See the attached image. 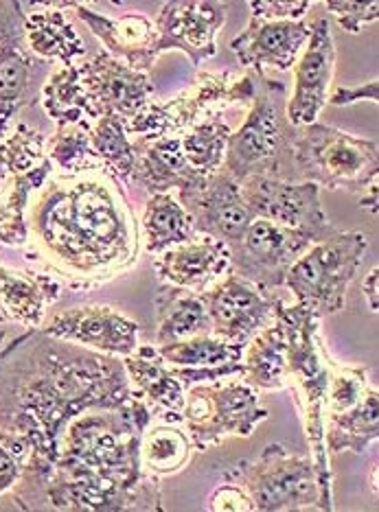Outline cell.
Instances as JSON below:
<instances>
[{"instance_id": "41", "label": "cell", "mask_w": 379, "mask_h": 512, "mask_svg": "<svg viewBox=\"0 0 379 512\" xmlns=\"http://www.w3.org/2000/svg\"><path fill=\"white\" fill-rule=\"evenodd\" d=\"M209 510L215 512H252L255 506H252V499L248 493L235 482H226L222 486H217L211 499H209Z\"/></svg>"}, {"instance_id": "16", "label": "cell", "mask_w": 379, "mask_h": 512, "mask_svg": "<svg viewBox=\"0 0 379 512\" xmlns=\"http://www.w3.org/2000/svg\"><path fill=\"white\" fill-rule=\"evenodd\" d=\"M38 60L31 53L20 3H0V138L18 108L36 92Z\"/></svg>"}, {"instance_id": "27", "label": "cell", "mask_w": 379, "mask_h": 512, "mask_svg": "<svg viewBox=\"0 0 379 512\" xmlns=\"http://www.w3.org/2000/svg\"><path fill=\"white\" fill-rule=\"evenodd\" d=\"M42 11L25 16V33L31 53L44 60H57L62 66H73L77 57L86 55V44L79 38L71 22L64 16L68 3L40 5Z\"/></svg>"}, {"instance_id": "30", "label": "cell", "mask_w": 379, "mask_h": 512, "mask_svg": "<svg viewBox=\"0 0 379 512\" xmlns=\"http://www.w3.org/2000/svg\"><path fill=\"white\" fill-rule=\"evenodd\" d=\"M42 106L60 125H93L95 112L84 88L79 66H60L42 86Z\"/></svg>"}, {"instance_id": "3", "label": "cell", "mask_w": 379, "mask_h": 512, "mask_svg": "<svg viewBox=\"0 0 379 512\" xmlns=\"http://www.w3.org/2000/svg\"><path fill=\"white\" fill-rule=\"evenodd\" d=\"M152 421L143 399L112 410L75 416L57 445V456L38 508L93 512L165 510L154 475L143 471L141 438Z\"/></svg>"}, {"instance_id": "10", "label": "cell", "mask_w": 379, "mask_h": 512, "mask_svg": "<svg viewBox=\"0 0 379 512\" xmlns=\"http://www.w3.org/2000/svg\"><path fill=\"white\" fill-rule=\"evenodd\" d=\"M320 186L270 176H250L239 182V191L255 219L301 232L312 243L338 232L320 206Z\"/></svg>"}, {"instance_id": "29", "label": "cell", "mask_w": 379, "mask_h": 512, "mask_svg": "<svg viewBox=\"0 0 379 512\" xmlns=\"http://www.w3.org/2000/svg\"><path fill=\"white\" fill-rule=\"evenodd\" d=\"M377 388H369L362 401L347 412L329 414L325 423V447L327 453H364L371 442L379 436V416H377Z\"/></svg>"}, {"instance_id": "9", "label": "cell", "mask_w": 379, "mask_h": 512, "mask_svg": "<svg viewBox=\"0 0 379 512\" xmlns=\"http://www.w3.org/2000/svg\"><path fill=\"white\" fill-rule=\"evenodd\" d=\"M182 421L187 423L193 449L200 453L217 447L228 436L250 438L255 427L268 421V410L246 381H231L224 386L195 383L185 390Z\"/></svg>"}, {"instance_id": "21", "label": "cell", "mask_w": 379, "mask_h": 512, "mask_svg": "<svg viewBox=\"0 0 379 512\" xmlns=\"http://www.w3.org/2000/svg\"><path fill=\"white\" fill-rule=\"evenodd\" d=\"M77 18L93 31L114 60L130 66L132 71L147 73L158 60V29L143 14H125L108 18L82 3H71Z\"/></svg>"}, {"instance_id": "4", "label": "cell", "mask_w": 379, "mask_h": 512, "mask_svg": "<svg viewBox=\"0 0 379 512\" xmlns=\"http://www.w3.org/2000/svg\"><path fill=\"white\" fill-rule=\"evenodd\" d=\"M287 86L257 75L246 121L231 134L222 169L237 184L250 176L287 178L298 127L287 121ZM294 173V169H292Z\"/></svg>"}, {"instance_id": "38", "label": "cell", "mask_w": 379, "mask_h": 512, "mask_svg": "<svg viewBox=\"0 0 379 512\" xmlns=\"http://www.w3.org/2000/svg\"><path fill=\"white\" fill-rule=\"evenodd\" d=\"M371 388L369 383V370L353 366V368H340L333 364L329 388H327V414L347 412L351 407L358 405L366 390Z\"/></svg>"}, {"instance_id": "35", "label": "cell", "mask_w": 379, "mask_h": 512, "mask_svg": "<svg viewBox=\"0 0 379 512\" xmlns=\"http://www.w3.org/2000/svg\"><path fill=\"white\" fill-rule=\"evenodd\" d=\"M231 134L233 130L220 119V114H213L209 119L189 127L180 136L182 151H185L189 165L202 176H211V173L220 171Z\"/></svg>"}, {"instance_id": "39", "label": "cell", "mask_w": 379, "mask_h": 512, "mask_svg": "<svg viewBox=\"0 0 379 512\" xmlns=\"http://www.w3.org/2000/svg\"><path fill=\"white\" fill-rule=\"evenodd\" d=\"M325 7L336 16V22L349 33H360L364 25H373L379 18L377 0L355 3V0H327Z\"/></svg>"}, {"instance_id": "34", "label": "cell", "mask_w": 379, "mask_h": 512, "mask_svg": "<svg viewBox=\"0 0 379 512\" xmlns=\"http://www.w3.org/2000/svg\"><path fill=\"white\" fill-rule=\"evenodd\" d=\"M191 438L174 425L147 427L141 438V462L154 475H174L187 467Z\"/></svg>"}, {"instance_id": "24", "label": "cell", "mask_w": 379, "mask_h": 512, "mask_svg": "<svg viewBox=\"0 0 379 512\" xmlns=\"http://www.w3.org/2000/svg\"><path fill=\"white\" fill-rule=\"evenodd\" d=\"M136 176L149 195L169 193L171 189H187L189 184L204 178L202 173L195 171L182 151L180 136L154 138V141H139L136 145Z\"/></svg>"}, {"instance_id": "11", "label": "cell", "mask_w": 379, "mask_h": 512, "mask_svg": "<svg viewBox=\"0 0 379 512\" xmlns=\"http://www.w3.org/2000/svg\"><path fill=\"white\" fill-rule=\"evenodd\" d=\"M309 246L312 241L301 232L255 219L244 237L228 246L231 270L266 292H277L283 287L290 267Z\"/></svg>"}, {"instance_id": "23", "label": "cell", "mask_w": 379, "mask_h": 512, "mask_svg": "<svg viewBox=\"0 0 379 512\" xmlns=\"http://www.w3.org/2000/svg\"><path fill=\"white\" fill-rule=\"evenodd\" d=\"M62 285L44 272H20L0 265V344L5 324L18 322L27 329H38L47 307L60 298Z\"/></svg>"}, {"instance_id": "36", "label": "cell", "mask_w": 379, "mask_h": 512, "mask_svg": "<svg viewBox=\"0 0 379 512\" xmlns=\"http://www.w3.org/2000/svg\"><path fill=\"white\" fill-rule=\"evenodd\" d=\"M47 136L31 130L25 123L14 127V132L0 138V169L11 176H25V173L40 167L47 160Z\"/></svg>"}, {"instance_id": "5", "label": "cell", "mask_w": 379, "mask_h": 512, "mask_svg": "<svg viewBox=\"0 0 379 512\" xmlns=\"http://www.w3.org/2000/svg\"><path fill=\"white\" fill-rule=\"evenodd\" d=\"M292 169L303 182L360 193L377 180V145L336 127L312 123L298 127L292 147Z\"/></svg>"}, {"instance_id": "28", "label": "cell", "mask_w": 379, "mask_h": 512, "mask_svg": "<svg viewBox=\"0 0 379 512\" xmlns=\"http://www.w3.org/2000/svg\"><path fill=\"white\" fill-rule=\"evenodd\" d=\"M287 335L283 322L274 316L266 329H261L246 344L244 351V381L257 390L290 388L287 375Z\"/></svg>"}, {"instance_id": "20", "label": "cell", "mask_w": 379, "mask_h": 512, "mask_svg": "<svg viewBox=\"0 0 379 512\" xmlns=\"http://www.w3.org/2000/svg\"><path fill=\"white\" fill-rule=\"evenodd\" d=\"M246 344H233L215 335L158 346V355L185 388L195 383H220L244 375Z\"/></svg>"}, {"instance_id": "33", "label": "cell", "mask_w": 379, "mask_h": 512, "mask_svg": "<svg viewBox=\"0 0 379 512\" xmlns=\"http://www.w3.org/2000/svg\"><path fill=\"white\" fill-rule=\"evenodd\" d=\"M53 162L47 158L40 167L18 176L11 186L7 200L0 204V243L11 248L27 246L29 228H27V208L31 193L51 176Z\"/></svg>"}, {"instance_id": "6", "label": "cell", "mask_w": 379, "mask_h": 512, "mask_svg": "<svg viewBox=\"0 0 379 512\" xmlns=\"http://www.w3.org/2000/svg\"><path fill=\"white\" fill-rule=\"evenodd\" d=\"M369 241L362 232H333L312 243L285 276V287L298 305L316 311L320 318L340 313L347 305L349 285L358 274Z\"/></svg>"}, {"instance_id": "14", "label": "cell", "mask_w": 379, "mask_h": 512, "mask_svg": "<svg viewBox=\"0 0 379 512\" xmlns=\"http://www.w3.org/2000/svg\"><path fill=\"white\" fill-rule=\"evenodd\" d=\"M228 14L226 3L211 0H169L158 11V51H182L191 64L211 60L217 51V33Z\"/></svg>"}, {"instance_id": "25", "label": "cell", "mask_w": 379, "mask_h": 512, "mask_svg": "<svg viewBox=\"0 0 379 512\" xmlns=\"http://www.w3.org/2000/svg\"><path fill=\"white\" fill-rule=\"evenodd\" d=\"M130 386L136 397H145L167 412V421H182L185 407V386L158 355L156 346H141L134 353L121 357Z\"/></svg>"}, {"instance_id": "15", "label": "cell", "mask_w": 379, "mask_h": 512, "mask_svg": "<svg viewBox=\"0 0 379 512\" xmlns=\"http://www.w3.org/2000/svg\"><path fill=\"white\" fill-rule=\"evenodd\" d=\"M77 66L95 119L112 114L128 125L152 103L154 86L147 73L132 71L108 53H99L90 62Z\"/></svg>"}, {"instance_id": "40", "label": "cell", "mask_w": 379, "mask_h": 512, "mask_svg": "<svg viewBox=\"0 0 379 512\" xmlns=\"http://www.w3.org/2000/svg\"><path fill=\"white\" fill-rule=\"evenodd\" d=\"M250 18L255 20H303L309 0H252L248 3Z\"/></svg>"}, {"instance_id": "18", "label": "cell", "mask_w": 379, "mask_h": 512, "mask_svg": "<svg viewBox=\"0 0 379 512\" xmlns=\"http://www.w3.org/2000/svg\"><path fill=\"white\" fill-rule=\"evenodd\" d=\"M42 331L106 355L125 357L139 348V324L112 307H77L57 313Z\"/></svg>"}, {"instance_id": "17", "label": "cell", "mask_w": 379, "mask_h": 512, "mask_svg": "<svg viewBox=\"0 0 379 512\" xmlns=\"http://www.w3.org/2000/svg\"><path fill=\"white\" fill-rule=\"evenodd\" d=\"M336 64V44L331 38V22L318 18L312 22V33L305 44L303 57H298L294 66V95L287 99V121L294 127H305L316 123L323 112L329 84Z\"/></svg>"}, {"instance_id": "2", "label": "cell", "mask_w": 379, "mask_h": 512, "mask_svg": "<svg viewBox=\"0 0 379 512\" xmlns=\"http://www.w3.org/2000/svg\"><path fill=\"white\" fill-rule=\"evenodd\" d=\"M27 261L73 289L130 272L139 261L141 226L117 176L99 162L51 171L27 208Z\"/></svg>"}, {"instance_id": "13", "label": "cell", "mask_w": 379, "mask_h": 512, "mask_svg": "<svg viewBox=\"0 0 379 512\" xmlns=\"http://www.w3.org/2000/svg\"><path fill=\"white\" fill-rule=\"evenodd\" d=\"M178 202L189 213L198 237H211L233 246L255 221L241 197L239 184L224 169L204 176L178 191Z\"/></svg>"}, {"instance_id": "32", "label": "cell", "mask_w": 379, "mask_h": 512, "mask_svg": "<svg viewBox=\"0 0 379 512\" xmlns=\"http://www.w3.org/2000/svg\"><path fill=\"white\" fill-rule=\"evenodd\" d=\"M90 147L114 176L134 184L139 154H136V145L130 141L128 127L119 116H101L90 125Z\"/></svg>"}, {"instance_id": "12", "label": "cell", "mask_w": 379, "mask_h": 512, "mask_svg": "<svg viewBox=\"0 0 379 512\" xmlns=\"http://www.w3.org/2000/svg\"><path fill=\"white\" fill-rule=\"evenodd\" d=\"M200 298L211 316L213 335L233 344H248L274 320L281 298L241 278L233 270L220 283L206 287Z\"/></svg>"}, {"instance_id": "1", "label": "cell", "mask_w": 379, "mask_h": 512, "mask_svg": "<svg viewBox=\"0 0 379 512\" xmlns=\"http://www.w3.org/2000/svg\"><path fill=\"white\" fill-rule=\"evenodd\" d=\"M134 394L123 359L33 329L0 348V445L20 460L16 497L36 510L68 423Z\"/></svg>"}, {"instance_id": "37", "label": "cell", "mask_w": 379, "mask_h": 512, "mask_svg": "<svg viewBox=\"0 0 379 512\" xmlns=\"http://www.w3.org/2000/svg\"><path fill=\"white\" fill-rule=\"evenodd\" d=\"M47 158L57 171H75L99 165L90 147V125H60V130L47 145Z\"/></svg>"}, {"instance_id": "45", "label": "cell", "mask_w": 379, "mask_h": 512, "mask_svg": "<svg viewBox=\"0 0 379 512\" xmlns=\"http://www.w3.org/2000/svg\"><path fill=\"white\" fill-rule=\"evenodd\" d=\"M366 191V195L362 197L360 200V204H362V208H366V211H371V215L373 217H377V180L369 186V189H364Z\"/></svg>"}, {"instance_id": "43", "label": "cell", "mask_w": 379, "mask_h": 512, "mask_svg": "<svg viewBox=\"0 0 379 512\" xmlns=\"http://www.w3.org/2000/svg\"><path fill=\"white\" fill-rule=\"evenodd\" d=\"M22 471L20 460L5 445H0V495L14 488Z\"/></svg>"}, {"instance_id": "44", "label": "cell", "mask_w": 379, "mask_h": 512, "mask_svg": "<svg viewBox=\"0 0 379 512\" xmlns=\"http://www.w3.org/2000/svg\"><path fill=\"white\" fill-rule=\"evenodd\" d=\"M377 283H379V270H377V265L373 267V270L366 274V278H364V296H366V302H369V309L373 311V313H377V307H379V287H377Z\"/></svg>"}, {"instance_id": "42", "label": "cell", "mask_w": 379, "mask_h": 512, "mask_svg": "<svg viewBox=\"0 0 379 512\" xmlns=\"http://www.w3.org/2000/svg\"><path fill=\"white\" fill-rule=\"evenodd\" d=\"M327 101L331 103V106H338V108L351 106V103H355V101H373V103H377L379 101V81L371 79V81H366V84L353 86V88L351 86H338L327 97Z\"/></svg>"}, {"instance_id": "8", "label": "cell", "mask_w": 379, "mask_h": 512, "mask_svg": "<svg viewBox=\"0 0 379 512\" xmlns=\"http://www.w3.org/2000/svg\"><path fill=\"white\" fill-rule=\"evenodd\" d=\"M226 482L239 484L259 512L320 510V488L314 462L270 445L252 462H239L226 473Z\"/></svg>"}, {"instance_id": "31", "label": "cell", "mask_w": 379, "mask_h": 512, "mask_svg": "<svg viewBox=\"0 0 379 512\" xmlns=\"http://www.w3.org/2000/svg\"><path fill=\"white\" fill-rule=\"evenodd\" d=\"M143 237L149 254H160L195 239L189 213L169 193L149 195L143 213Z\"/></svg>"}, {"instance_id": "26", "label": "cell", "mask_w": 379, "mask_h": 512, "mask_svg": "<svg viewBox=\"0 0 379 512\" xmlns=\"http://www.w3.org/2000/svg\"><path fill=\"white\" fill-rule=\"evenodd\" d=\"M156 340L174 344L195 335H213L211 316L200 294L180 287H160L156 294Z\"/></svg>"}, {"instance_id": "22", "label": "cell", "mask_w": 379, "mask_h": 512, "mask_svg": "<svg viewBox=\"0 0 379 512\" xmlns=\"http://www.w3.org/2000/svg\"><path fill=\"white\" fill-rule=\"evenodd\" d=\"M154 270L163 281L189 292H204L213 281L231 272L228 246L211 237H195L158 254Z\"/></svg>"}, {"instance_id": "7", "label": "cell", "mask_w": 379, "mask_h": 512, "mask_svg": "<svg viewBox=\"0 0 379 512\" xmlns=\"http://www.w3.org/2000/svg\"><path fill=\"white\" fill-rule=\"evenodd\" d=\"M257 73L248 71L246 75H235L231 71L200 73L193 84L178 95L163 103H149V106L132 119L128 125V134H136L143 141L154 138L174 136L178 132H187L195 123L209 119V114H220L222 108L233 103H250L255 95Z\"/></svg>"}, {"instance_id": "19", "label": "cell", "mask_w": 379, "mask_h": 512, "mask_svg": "<svg viewBox=\"0 0 379 512\" xmlns=\"http://www.w3.org/2000/svg\"><path fill=\"white\" fill-rule=\"evenodd\" d=\"M312 25L305 20H255L231 42L241 66L266 77L268 71H290L309 40Z\"/></svg>"}]
</instances>
